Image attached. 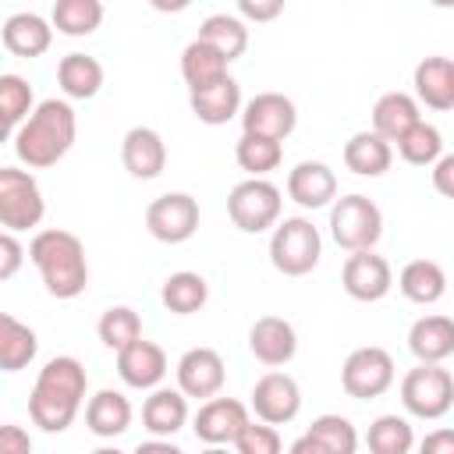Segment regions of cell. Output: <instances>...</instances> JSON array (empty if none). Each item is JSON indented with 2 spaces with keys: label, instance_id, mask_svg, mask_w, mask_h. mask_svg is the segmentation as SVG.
<instances>
[{
  "label": "cell",
  "instance_id": "1",
  "mask_svg": "<svg viewBox=\"0 0 454 454\" xmlns=\"http://www.w3.org/2000/svg\"><path fill=\"white\" fill-rule=\"evenodd\" d=\"M85 390H89L85 365L74 355H57L35 376V387L28 394V419L43 433H64L82 411Z\"/></svg>",
  "mask_w": 454,
  "mask_h": 454
},
{
  "label": "cell",
  "instance_id": "2",
  "mask_svg": "<svg viewBox=\"0 0 454 454\" xmlns=\"http://www.w3.org/2000/svg\"><path fill=\"white\" fill-rule=\"evenodd\" d=\"M74 135H78V117H74V106L67 99H43L32 117L14 131L11 145H14V156L28 167V170H46L53 163H60L71 145H74Z\"/></svg>",
  "mask_w": 454,
  "mask_h": 454
},
{
  "label": "cell",
  "instance_id": "3",
  "mask_svg": "<svg viewBox=\"0 0 454 454\" xmlns=\"http://www.w3.org/2000/svg\"><path fill=\"white\" fill-rule=\"evenodd\" d=\"M28 259L39 270L46 291L60 301L78 298L89 287V259L78 234L64 227H46L28 241Z\"/></svg>",
  "mask_w": 454,
  "mask_h": 454
},
{
  "label": "cell",
  "instance_id": "4",
  "mask_svg": "<svg viewBox=\"0 0 454 454\" xmlns=\"http://www.w3.org/2000/svg\"><path fill=\"white\" fill-rule=\"evenodd\" d=\"M323 255L319 227L309 216H284L270 234V262L284 277H305Z\"/></svg>",
  "mask_w": 454,
  "mask_h": 454
},
{
  "label": "cell",
  "instance_id": "5",
  "mask_svg": "<svg viewBox=\"0 0 454 454\" xmlns=\"http://www.w3.org/2000/svg\"><path fill=\"white\" fill-rule=\"evenodd\" d=\"M380 234H383V213L369 195L351 192L330 206V238L344 252H369L376 248Z\"/></svg>",
  "mask_w": 454,
  "mask_h": 454
},
{
  "label": "cell",
  "instance_id": "6",
  "mask_svg": "<svg viewBox=\"0 0 454 454\" xmlns=\"http://www.w3.org/2000/svg\"><path fill=\"white\" fill-rule=\"evenodd\" d=\"M280 209H284V195L266 177H245L227 195V216L245 234H262V231L277 227L280 223Z\"/></svg>",
  "mask_w": 454,
  "mask_h": 454
},
{
  "label": "cell",
  "instance_id": "7",
  "mask_svg": "<svg viewBox=\"0 0 454 454\" xmlns=\"http://www.w3.org/2000/svg\"><path fill=\"white\" fill-rule=\"evenodd\" d=\"M401 404L415 419H426V422L443 419L454 408V376L443 365L419 362L401 380Z\"/></svg>",
  "mask_w": 454,
  "mask_h": 454
},
{
  "label": "cell",
  "instance_id": "8",
  "mask_svg": "<svg viewBox=\"0 0 454 454\" xmlns=\"http://www.w3.org/2000/svg\"><path fill=\"white\" fill-rule=\"evenodd\" d=\"M46 213V199L39 192V181L28 170L0 167V227L18 234L28 227H39Z\"/></svg>",
  "mask_w": 454,
  "mask_h": 454
},
{
  "label": "cell",
  "instance_id": "9",
  "mask_svg": "<svg viewBox=\"0 0 454 454\" xmlns=\"http://www.w3.org/2000/svg\"><path fill=\"white\" fill-rule=\"evenodd\" d=\"M340 387L355 401L383 397L394 387V358H390V351L376 348V344L355 348L340 365Z\"/></svg>",
  "mask_w": 454,
  "mask_h": 454
},
{
  "label": "cell",
  "instance_id": "10",
  "mask_svg": "<svg viewBox=\"0 0 454 454\" xmlns=\"http://www.w3.org/2000/svg\"><path fill=\"white\" fill-rule=\"evenodd\" d=\"M145 227L163 245H181L199 231V202L188 192L156 195L145 209Z\"/></svg>",
  "mask_w": 454,
  "mask_h": 454
},
{
  "label": "cell",
  "instance_id": "11",
  "mask_svg": "<svg viewBox=\"0 0 454 454\" xmlns=\"http://www.w3.org/2000/svg\"><path fill=\"white\" fill-rule=\"evenodd\" d=\"M248 397H252L255 419L266 426H287L301 411V387L294 376H287L280 369H270L266 376H259Z\"/></svg>",
  "mask_w": 454,
  "mask_h": 454
},
{
  "label": "cell",
  "instance_id": "12",
  "mask_svg": "<svg viewBox=\"0 0 454 454\" xmlns=\"http://www.w3.org/2000/svg\"><path fill=\"white\" fill-rule=\"evenodd\" d=\"M248 422L252 419H248V408L241 401H234V397H209V401L199 404V411L192 419V429H195V436L206 447H227V443H234L245 433Z\"/></svg>",
  "mask_w": 454,
  "mask_h": 454
},
{
  "label": "cell",
  "instance_id": "13",
  "mask_svg": "<svg viewBox=\"0 0 454 454\" xmlns=\"http://www.w3.org/2000/svg\"><path fill=\"white\" fill-rule=\"evenodd\" d=\"M298 128V110L284 92H259L241 110V135H262L284 142Z\"/></svg>",
  "mask_w": 454,
  "mask_h": 454
},
{
  "label": "cell",
  "instance_id": "14",
  "mask_svg": "<svg viewBox=\"0 0 454 454\" xmlns=\"http://www.w3.org/2000/svg\"><path fill=\"white\" fill-rule=\"evenodd\" d=\"M340 284L348 291V298L355 301H380L390 294L394 287V270L383 255H376L372 248L369 252H351L344 259V270H340Z\"/></svg>",
  "mask_w": 454,
  "mask_h": 454
},
{
  "label": "cell",
  "instance_id": "15",
  "mask_svg": "<svg viewBox=\"0 0 454 454\" xmlns=\"http://www.w3.org/2000/svg\"><path fill=\"white\" fill-rule=\"evenodd\" d=\"M177 390L184 397H220L223 383H227V365L220 358V351L213 348H188L181 358H177Z\"/></svg>",
  "mask_w": 454,
  "mask_h": 454
},
{
  "label": "cell",
  "instance_id": "16",
  "mask_svg": "<svg viewBox=\"0 0 454 454\" xmlns=\"http://www.w3.org/2000/svg\"><path fill=\"white\" fill-rule=\"evenodd\" d=\"M358 450V429L344 415H319L312 426L287 447V454H355Z\"/></svg>",
  "mask_w": 454,
  "mask_h": 454
},
{
  "label": "cell",
  "instance_id": "17",
  "mask_svg": "<svg viewBox=\"0 0 454 454\" xmlns=\"http://www.w3.org/2000/svg\"><path fill=\"white\" fill-rule=\"evenodd\" d=\"M287 195L301 209H323L337 202V174L323 160H301L287 174Z\"/></svg>",
  "mask_w": 454,
  "mask_h": 454
},
{
  "label": "cell",
  "instance_id": "18",
  "mask_svg": "<svg viewBox=\"0 0 454 454\" xmlns=\"http://www.w3.org/2000/svg\"><path fill=\"white\" fill-rule=\"evenodd\" d=\"M248 351L270 369L287 365L298 351V333L284 316H259L248 326Z\"/></svg>",
  "mask_w": 454,
  "mask_h": 454
},
{
  "label": "cell",
  "instance_id": "19",
  "mask_svg": "<svg viewBox=\"0 0 454 454\" xmlns=\"http://www.w3.org/2000/svg\"><path fill=\"white\" fill-rule=\"evenodd\" d=\"M121 163H124V170H128L131 177H138V181L160 177L163 167H167V142H163V135L153 131V128H145V124L131 128V131L121 138Z\"/></svg>",
  "mask_w": 454,
  "mask_h": 454
},
{
  "label": "cell",
  "instance_id": "20",
  "mask_svg": "<svg viewBox=\"0 0 454 454\" xmlns=\"http://www.w3.org/2000/svg\"><path fill=\"white\" fill-rule=\"evenodd\" d=\"M117 376L131 390H156L167 376V351L142 337L131 348L117 351Z\"/></svg>",
  "mask_w": 454,
  "mask_h": 454
},
{
  "label": "cell",
  "instance_id": "21",
  "mask_svg": "<svg viewBox=\"0 0 454 454\" xmlns=\"http://www.w3.org/2000/svg\"><path fill=\"white\" fill-rule=\"evenodd\" d=\"M188 106H192V114L202 121V124H209V128H220V124H227V121H234V117H241V85L227 74L223 82H216V85H206V89H195V92H188Z\"/></svg>",
  "mask_w": 454,
  "mask_h": 454
},
{
  "label": "cell",
  "instance_id": "22",
  "mask_svg": "<svg viewBox=\"0 0 454 454\" xmlns=\"http://www.w3.org/2000/svg\"><path fill=\"white\" fill-rule=\"evenodd\" d=\"M415 99L429 110H454V60L450 57H422L415 64Z\"/></svg>",
  "mask_w": 454,
  "mask_h": 454
},
{
  "label": "cell",
  "instance_id": "23",
  "mask_svg": "<svg viewBox=\"0 0 454 454\" xmlns=\"http://www.w3.org/2000/svg\"><path fill=\"white\" fill-rule=\"evenodd\" d=\"M0 35L14 57H43L53 43V21H46L35 11H18L4 21Z\"/></svg>",
  "mask_w": 454,
  "mask_h": 454
},
{
  "label": "cell",
  "instance_id": "24",
  "mask_svg": "<svg viewBox=\"0 0 454 454\" xmlns=\"http://www.w3.org/2000/svg\"><path fill=\"white\" fill-rule=\"evenodd\" d=\"M131 415H135L131 401L121 390H110V387L96 390L89 397V404H85V426H89L92 436H103V440H114V436L128 433L131 429Z\"/></svg>",
  "mask_w": 454,
  "mask_h": 454
},
{
  "label": "cell",
  "instance_id": "25",
  "mask_svg": "<svg viewBox=\"0 0 454 454\" xmlns=\"http://www.w3.org/2000/svg\"><path fill=\"white\" fill-rule=\"evenodd\" d=\"M408 351L426 365H440L443 358H450L454 355V319L450 316L415 319L408 330Z\"/></svg>",
  "mask_w": 454,
  "mask_h": 454
},
{
  "label": "cell",
  "instance_id": "26",
  "mask_svg": "<svg viewBox=\"0 0 454 454\" xmlns=\"http://www.w3.org/2000/svg\"><path fill=\"white\" fill-rule=\"evenodd\" d=\"M188 422V397L170 387H156L142 404V426L156 440H170Z\"/></svg>",
  "mask_w": 454,
  "mask_h": 454
},
{
  "label": "cell",
  "instance_id": "27",
  "mask_svg": "<svg viewBox=\"0 0 454 454\" xmlns=\"http://www.w3.org/2000/svg\"><path fill=\"white\" fill-rule=\"evenodd\" d=\"M419 99L408 96V92H383L372 106V131L387 142H397L401 135H408L415 124H419Z\"/></svg>",
  "mask_w": 454,
  "mask_h": 454
},
{
  "label": "cell",
  "instance_id": "28",
  "mask_svg": "<svg viewBox=\"0 0 454 454\" xmlns=\"http://www.w3.org/2000/svg\"><path fill=\"white\" fill-rule=\"evenodd\" d=\"M394 163V145L376 131H355L344 142V167L358 177H380Z\"/></svg>",
  "mask_w": 454,
  "mask_h": 454
},
{
  "label": "cell",
  "instance_id": "29",
  "mask_svg": "<svg viewBox=\"0 0 454 454\" xmlns=\"http://www.w3.org/2000/svg\"><path fill=\"white\" fill-rule=\"evenodd\" d=\"M227 57L220 53V50H213L209 43H202L199 35L184 46V53H181V78H184V85H188V92H195V89H206V85H216V82H223L227 78Z\"/></svg>",
  "mask_w": 454,
  "mask_h": 454
},
{
  "label": "cell",
  "instance_id": "30",
  "mask_svg": "<svg viewBox=\"0 0 454 454\" xmlns=\"http://www.w3.org/2000/svg\"><path fill=\"white\" fill-rule=\"evenodd\" d=\"M397 287L408 301L415 305H436L447 294V273L440 262L433 259H411L401 273H397Z\"/></svg>",
  "mask_w": 454,
  "mask_h": 454
},
{
  "label": "cell",
  "instance_id": "31",
  "mask_svg": "<svg viewBox=\"0 0 454 454\" xmlns=\"http://www.w3.org/2000/svg\"><path fill=\"white\" fill-rule=\"evenodd\" d=\"M57 85L67 99H92L103 89V64L89 53H67L57 64Z\"/></svg>",
  "mask_w": 454,
  "mask_h": 454
},
{
  "label": "cell",
  "instance_id": "32",
  "mask_svg": "<svg viewBox=\"0 0 454 454\" xmlns=\"http://www.w3.org/2000/svg\"><path fill=\"white\" fill-rule=\"evenodd\" d=\"M160 301L174 316H192L209 301V284H206L202 273H192V270L170 273L163 280V287H160Z\"/></svg>",
  "mask_w": 454,
  "mask_h": 454
},
{
  "label": "cell",
  "instance_id": "33",
  "mask_svg": "<svg viewBox=\"0 0 454 454\" xmlns=\"http://www.w3.org/2000/svg\"><path fill=\"white\" fill-rule=\"evenodd\" d=\"M35 351H39L35 330L25 326L21 319H14L11 312H0V369L18 372L35 358Z\"/></svg>",
  "mask_w": 454,
  "mask_h": 454
},
{
  "label": "cell",
  "instance_id": "34",
  "mask_svg": "<svg viewBox=\"0 0 454 454\" xmlns=\"http://www.w3.org/2000/svg\"><path fill=\"white\" fill-rule=\"evenodd\" d=\"M199 39L209 43L213 50H220L227 60H238L245 50H248V25L238 18V14H209L202 25H199Z\"/></svg>",
  "mask_w": 454,
  "mask_h": 454
},
{
  "label": "cell",
  "instance_id": "35",
  "mask_svg": "<svg viewBox=\"0 0 454 454\" xmlns=\"http://www.w3.org/2000/svg\"><path fill=\"white\" fill-rule=\"evenodd\" d=\"M50 21L60 35L67 39H82L92 35L103 21V4L99 0H57L50 11Z\"/></svg>",
  "mask_w": 454,
  "mask_h": 454
},
{
  "label": "cell",
  "instance_id": "36",
  "mask_svg": "<svg viewBox=\"0 0 454 454\" xmlns=\"http://www.w3.org/2000/svg\"><path fill=\"white\" fill-rule=\"evenodd\" d=\"M415 443H419L415 429L401 415H380L369 422V433H365L369 454H411Z\"/></svg>",
  "mask_w": 454,
  "mask_h": 454
},
{
  "label": "cell",
  "instance_id": "37",
  "mask_svg": "<svg viewBox=\"0 0 454 454\" xmlns=\"http://www.w3.org/2000/svg\"><path fill=\"white\" fill-rule=\"evenodd\" d=\"M32 85L21 74H0V117H4V135L14 138V131L32 117Z\"/></svg>",
  "mask_w": 454,
  "mask_h": 454
},
{
  "label": "cell",
  "instance_id": "38",
  "mask_svg": "<svg viewBox=\"0 0 454 454\" xmlns=\"http://www.w3.org/2000/svg\"><path fill=\"white\" fill-rule=\"evenodd\" d=\"M234 160L248 177H266L284 160V142L262 138V135H241L234 145Z\"/></svg>",
  "mask_w": 454,
  "mask_h": 454
},
{
  "label": "cell",
  "instance_id": "39",
  "mask_svg": "<svg viewBox=\"0 0 454 454\" xmlns=\"http://www.w3.org/2000/svg\"><path fill=\"white\" fill-rule=\"evenodd\" d=\"M397 156L404 160V163H411V167H433L440 156H443V135H440V128L436 124H429V121H419L408 135H401L397 142Z\"/></svg>",
  "mask_w": 454,
  "mask_h": 454
},
{
  "label": "cell",
  "instance_id": "40",
  "mask_svg": "<svg viewBox=\"0 0 454 454\" xmlns=\"http://www.w3.org/2000/svg\"><path fill=\"white\" fill-rule=\"evenodd\" d=\"M96 333H99V340H103L110 351H124V348H131L135 340H142V319H138V312L128 309V305H110V309L99 316Z\"/></svg>",
  "mask_w": 454,
  "mask_h": 454
},
{
  "label": "cell",
  "instance_id": "41",
  "mask_svg": "<svg viewBox=\"0 0 454 454\" xmlns=\"http://www.w3.org/2000/svg\"><path fill=\"white\" fill-rule=\"evenodd\" d=\"M234 454H284V443H280L277 426L248 422L245 433L234 440Z\"/></svg>",
  "mask_w": 454,
  "mask_h": 454
},
{
  "label": "cell",
  "instance_id": "42",
  "mask_svg": "<svg viewBox=\"0 0 454 454\" xmlns=\"http://www.w3.org/2000/svg\"><path fill=\"white\" fill-rule=\"evenodd\" d=\"M21 262H25L21 241H18L11 231H4V234H0V280H11Z\"/></svg>",
  "mask_w": 454,
  "mask_h": 454
},
{
  "label": "cell",
  "instance_id": "43",
  "mask_svg": "<svg viewBox=\"0 0 454 454\" xmlns=\"http://www.w3.org/2000/svg\"><path fill=\"white\" fill-rule=\"evenodd\" d=\"M284 11V0H238V14L248 21H273Z\"/></svg>",
  "mask_w": 454,
  "mask_h": 454
},
{
  "label": "cell",
  "instance_id": "44",
  "mask_svg": "<svg viewBox=\"0 0 454 454\" xmlns=\"http://www.w3.org/2000/svg\"><path fill=\"white\" fill-rule=\"evenodd\" d=\"M0 454H32V436L21 426L7 422L0 429Z\"/></svg>",
  "mask_w": 454,
  "mask_h": 454
},
{
  "label": "cell",
  "instance_id": "45",
  "mask_svg": "<svg viewBox=\"0 0 454 454\" xmlns=\"http://www.w3.org/2000/svg\"><path fill=\"white\" fill-rule=\"evenodd\" d=\"M433 188H436L443 199H454V153H443V156L433 163Z\"/></svg>",
  "mask_w": 454,
  "mask_h": 454
},
{
  "label": "cell",
  "instance_id": "46",
  "mask_svg": "<svg viewBox=\"0 0 454 454\" xmlns=\"http://www.w3.org/2000/svg\"><path fill=\"white\" fill-rule=\"evenodd\" d=\"M415 447L419 454H454V429H433Z\"/></svg>",
  "mask_w": 454,
  "mask_h": 454
},
{
  "label": "cell",
  "instance_id": "47",
  "mask_svg": "<svg viewBox=\"0 0 454 454\" xmlns=\"http://www.w3.org/2000/svg\"><path fill=\"white\" fill-rule=\"evenodd\" d=\"M131 454H184V450H181L177 443H170V440H156V436H153V440L138 443Z\"/></svg>",
  "mask_w": 454,
  "mask_h": 454
},
{
  "label": "cell",
  "instance_id": "48",
  "mask_svg": "<svg viewBox=\"0 0 454 454\" xmlns=\"http://www.w3.org/2000/svg\"><path fill=\"white\" fill-rule=\"evenodd\" d=\"M92 454H124V450H117V447H96Z\"/></svg>",
  "mask_w": 454,
  "mask_h": 454
},
{
  "label": "cell",
  "instance_id": "49",
  "mask_svg": "<svg viewBox=\"0 0 454 454\" xmlns=\"http://www.w3.org/2000/svg\"><path fill=\"white\" fill-rule=\"evenodd\" d=\"M202 454H231V450H227V447H206Z\"/></svg>",
  "mask_w": 454,
  "mask_h": 454
}]
</instances>
